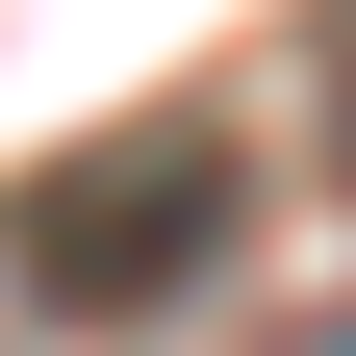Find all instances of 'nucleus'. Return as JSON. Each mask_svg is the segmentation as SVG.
I'll return each mask as SVG.
<instances>
[{"instance_id": "f257e3e1", "label": "nucleus", "mask_w": 356, "mask_h": 356, "mask_svg": "<svg viewBox=\"0 0 356 356\" xmlns=\"http://www.w3.org/2000/svg\"><path fill=\"white\" fill-rule=\"evenodd\" d=\"M204 127H153V153H76V178H26V280L51 305H178L204 280Z\"/></svg>"}]
</instances>
